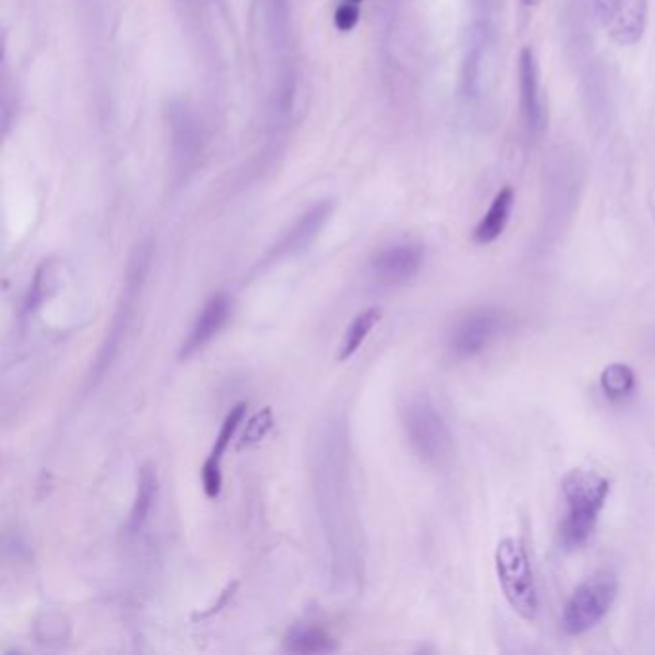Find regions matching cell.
<instances>
[{
  "mask_svg": "<svg viewBox=\"0 0 655 655\" xmlns=\"http://www.w3.org/2000/svg\"><path fill=\"white\" fill-rule=\"evenodd\" d=\"M567 513L559 525L565 550H579L594 533L609 496V481L592 469H573L561 481Z\"/></svg>",
  "mask_w": 655,
  "mask_h": 655,
  "instance_id": "cell-1",
  "label": "cell"
},
{
  "mask_svg": "<svg viewBox=\"0 0 655 655\" xmlns=\"http://www.w3.org/2000/svg\"><path fill=\"white\" fill-rule=\"evenodd\" d=\"M152 258H154V244L150 241L139 244L135 248V252L131 254L129 266H127V275H125V287H123L122 302L120 308L114 317L112 329L106 335V340L98 352L97 362L93 367V375H91V383H97L106 369L112 365L114 358L118 356L120 348H122V340L133 321L135 316V306L141 298V292L145 289L146 279L150 275V267H152Z\"/></svg>",
  "mask_w": 655,
  "mask_h": 655,
  "instance_id": "cell-2",
  "label": "cell"
},
{
  "mask_svg": "<svg viewBox=\"0 0 655 655\" xmlns=\"http://www.w3.org/2000/svg\"><path fill=\"white\" fill-rule=\"evenodd\" d=\"M496 575L504 598L525 621H534L538 613V590L525 544L519 538H504L494 554Z\"/></svg>",
  "mask_w": 655,
  "mask_h": 655,
  "instance_id": "cell-3",
  "label": "cell"
},
{
  "mask_svg": "<svg viewBox=\"0 0 655 655\" xmlns=\"http://www.w3.org/2000/svg\"><path fill=\"white\" fill-rule=\"evenodd\" d=\"M619 594V581L611 571L590 575L573 592L561 615V629L569 636H581L598 627Z\"/></svg>",
  "mask_w": 655,
  "mask_h": 655,
  "instance_id": "cell-4",
  "label": "cell"
},
{
  "mask_svg": "<svg viewBox=\"0 0 655 655\" xmlns=\"http://www.w3.org/2000/svg\"><path fill=\"white\" fill-rule=\"evenodd\" d=\"M404 431L413 452L431 465H442L454 452V438L427 398H413L404 410Z\"/></svg>",
  "mask_w": 655,
  "mask_h": 655,
  "instance_id": "cell-5",
  "label": "cell"
},
{
  "mask_svg": "<svg viewBox=\"0 0 655 655\" xmlns=\"http://www.w3.org/2000/svg\"><path fill=\"white\" fill-rule=\"evenodd\" d=\"M510 317L494 306L477 308L461 317L452 331L450 348L458 358H473L508 329Z\"/></svg>",
  "mask_w": 655,
  "mask_h": 655,
  "instance_id": "cell-6",
  "label": "cell"
},
{
  "mask_svg": "<svg viewBox=\"0 0 655 655\" xmlns=\"http://www.w3.org/2000/svg\"><path fill=\"white\" fill-rule=\"evenodd\" d=\"M607 35L621 47L636 45L646 29L648 0H594Z\"/></svg>",
  "mask_w": 655,
  "mask_h": 655,
  "instance_id": "cell-7",
  "label": "cell"
},
{
  "mask_svg": "<svg viewBox=\"0 0 655 655\" xmlns=\"http://www.w3.org/2000/svg\"><path fill=\"white\" fill-rule=\"evenodd\" d=\"M231 298L225 292H216L208 298L202 312L196 317L195 325L189 333V337L183 340L179 350V360H189L196 352H200L204 346H208L216 339L219 331L227 325L231 317Z\"/></svg>",
  "mask_w": 655,
  "mask_h": 655,
  "instance_id": "cell-8",
  "label": "cell"
},
{
  "mask_svg": "<svg viewBox=\"0 0 655 655\" xmlns=\"http://www.w3.org/2000/svg\"><path fill=\"white\" fill-rule=\"evenodd\" d=\"M423 260L425 252L419 244H394L373 258L371 271L385 285H402L419 273Z\"/></svg>",
  "mask_w": 655,
  "mask_h": 655,
  "instance_id": "cell-9",
  "label": "cell"
},
{
  "mask_svg": "<svg viewBox=\"0 0 655 655\" xmlns=\"http://www.w3.org/2000/svg\"><path fill=\"white\" fill-rule=\"evenodd\" d=\"M519 98H521V116L527 135L538 137L544 131L546 114L540 97L536 58L529 47H525L519 54Z\"/></svg>",
  "mask_w": 655,
  "mask_h": 655,
  "instance_id": "cell-10",
  "label": "cell"
},
{
  "mask_svg": "<svg viewBox=\"0 0 655 655\" xmlns=\"http://www.w3.org/2000/svg\"><path fill=\"white\" fill-rule=\"evenodd\" d=\"M246 404L244 402H239L231 408V412L225 415L221 427H219L218 437H216V444L210 452V456L204 461L202 465V488H204V494L210 498V500H216L219 494H221V488H223V475H221V461H223V456L231 444V440L235 437V433L239 431V427L243 425L244 415H246Z\"/></svg>",
  "mask_w": 655,
  "mask_h": 655,
  "instance_id": "cell-11",
  "label": "cell"
},
{
  "mask_svg": "<svg viewBox=\"0 0 655 655\" xmlns=\"http://www.w3.org/2000/svg\"><path fill=\"white\" fill-rule=\"evenodd\" d=\"M329 216H331V204H327V202L312 208L304 218L300 219L292 227L289 235L275 248L273 258L294 256V254L302 252L308 244L316 239L317 233L321 231V227L325 225V221L329 219Z\"/></svg>",
  "mask_w": 655,
  "mask_h": 655,
  "instance_id": "cell-12",
  "label": "cell"
},
{
  "mask_svg": "<svg viewBox=\"0 0 655 655\" xmlns=\"http://www.w3.org/2000/svg\"><path fill=\"white\" fill-rule=\"evenodd\" d=\"M158 492H160V479H158V471L154 463H145L139 471V479H137V492H135V500H133V508L129 513V523H127V531L131 534L139 533L145 527L152 508L158 500Z\"/></svg>",
  "mask_w": 655,
  "mask_h": 655,
  "instance_id": "cell-13",
  "label": "cell"
},
{
  "mask_svg": "<svg viewBox=\"0 0 655 655\" xmlns=\"http://www.w3.org/2000/svg\"><path fill=\"white\" fill-rule=\"evenodd\" d=\"M513 202H515V195H513L511 187H504L498 195L494 196L488 212L477 223V227L473 231L475 244L485 246V244H492L496 239H500V235L508 227Z\"/></svg>",
  "mask_w": 655,
  "mask_h": 655,
  "instance_id": "cell-14",
  "label": "cell"
},
{
  "mask_svg": "<svg viewBox=\"0 0 655 655\" xmlns=\"http://www.w3.org/2000/svg\"><path fill=\"white\" fill-rule=\"evenodd\" d=\"M335 650V638L319 627H294L285 636V652L289 654H331Z\"/></svg>",
  "mask_w": 655,
  "mask_h": 655,
  "instance_id": "cell-15",
  "label": "cell"
},
{
  "mask_svg": "<svg viewBox=\"0 0 655 655\" xmlns=\"http://www.w3.org/2000/svg\"><path fill=\"white\" fill-rule=\"evenodd\" d=\"M383 319V312L379 308H367L364 312H360L358 316L354 317L344 333V340L340 346L339 362H346L350 360L364 344L365 339L369 337V333L377 327V323Z\"/></svg>",
  "mask_w": 655,
  "mask_h": 655,
  "instance_id": "cell-16",
  "label": "cell"
},
{
  "mask_svg": "<svg viewBox=\"0 0 655 655\" xmlns=\"http://www.w3.org/2000/svg\"><path fill=\"white\" fill-rule=\"evenodd\" d=\"M58 285H60L58 262H54V260L43 262L35 271L31 291L25 298V310L35 312L41 304H45L49 300L54 292L58 291Z\"/></svg>",
  "mask_w": 655,
  "mask_h": 655,
  "instance_id": "cell-17",
  "label": "cell"
},
{
  "mask_svg": "<svg viewBox=\"0 0 655 655\" xmlns=\"http://www.w3.org/2000/svg\"><path fill=\"white\" fill-rule=\"evenodd\" d=\"M600 387L611 402L629 398L636 387V375L627 364H611L600 375Z\"/></svg>",
  "mask_w": 655,
  "mask_h": 655,
  "instance_id": "cell-18",
  "label": "cell"
},
{
  "mask_svg": "<svg viewBox=\"0 0 655 655\" xmlns=\"http://www.w3.org/2000/svg\"><path fill=\"white\" fill-rule=\"evenodd\" d=\"M70 623L60 613H43L35 623V636L45 646H60L70 638Z\"/></svg>",
  "mask_w": 655,
  "mask_h": 655,
  "instance_id": "cell-19",
  "label": "cell"
},
{
  "mask_svg": "<svg viewBox=\"0 0 655 655\" xmlns=\"http://www.w3.org/2000/svg\"><path fill=\"white\" fill-rule=\"evenodd\" d=\"M271 427H273V412H271V408H264L262 412L252 415V419L246 423L241 446L256 444V442L264 440L267 433L271 431Z\"/></svg>",
  "mask_w": 655,
  "mask_h": 655,
  "instance_id": "cell-20",
  "label": "cell"
},
{
  "mask_svg": "<svg viewBox=\"0 0 655 655\" xmlns=\"http://www.w3.org/2000/svg\"><path fill=\"white\" fill-rule=\"evenodd\" d=\"M360 18V10H358V2H350L344 0V4H340L337 14H335V25L339 27L340 31L348 33L352 31Z\"/></svg>",
  "mask_w": 655,
  "mask_h": 655,
  "instance_id": "cell-21",
  "label": "cell"
},
{
  "mask_svg": "<svg viewBox=\"0 0 655 655\" xmlns=\"http://www.w3.org/2000/svg\"><path fill=\"white\" fill-rule=\"evenodd\" d=\"M237 586L239 584L233 583V584H227V588L223 590V594L219 596L218 604L214 607H210V611H206V613H202V615H196V617H210V615H214V613H218V611H221V607L227 606V602L233 598V594H235V590H237Z\"/></svg>",
  "mask_w": 655,
  "mask_h": 655,
  "instance_id": "cell-22",
  "label": "cell"
},
{
  "mask_svg": "<svg viewBox=\"0 0 655 655\" xmlns=\"http://www.w3.org/2000/svg\"><path fill=\"white\" fill-rule=\"evenodd\" d=\"M523 2H525V4H529V6H531V4H536V2H538V0H523Z\"/></svg>",
  "mask_w": 655,
  "mask_h": 655,
  "instance_id": "cell-23",
  "label": "cell"
},
{
  "mask_svg": "<svg viewBox=\"0 0 655 655\" xmlns=\"http://www.w3.org/2000/svg\"><path fill=\"white\" fill-rule=\"evenodd\" d=\"M350 2H360V0H350Z\"/></svg>",
  "mask_w": 655,
  "mask_h": 655,
  "instance_id": "cell-24",
  "label": "cell"
}]
</instances>
